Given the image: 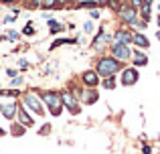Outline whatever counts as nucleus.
<instances>
[{
    "label": "nucleus",
    "instance_id": "f257e3e1",
    "mask_svg": "<svg viewBox=\"0 0 160 154\" xmlns=\"http://www.w3.org/2000/svg\"><path fill=\"white\" fill-rule=\"evenodd\" d=\"M120 69H122V63L113 57H102L95 65V73L102 77H113Z\"/></svg>",
    "mask_w": 160,
    "mask_h": 154
},
{
    "label": "nucleus",
    "instance_id": "f03ea898",
    "mask_svg": "<svg viewBox=\"0 0 160 154\" xmlns=\"http://www.w3.org/2000/svg\"><path fill=\"white\" fill-rule=\"evenodd\" d=\"M43 102L47 103V107L51 110L53 116H61V112H63V99H61V95H59V93L49 91V93L43 95Z\"/></svg>",
    "mask_w": 160,
    "mask_h": 154
},
{
    "label": "nucleus",
    "instance_id": "7ed1b4c3",
    "mask_svg": "<svg viewBox=\"0 0 160 154\" xmlns=\"http://www.w3.org/2000/svg\"><path fill=\"white\" fill-rule=\"evenodd\" d=\"M112 57L118 61H126L132 57V49L128 45H120V43H113L112 45Z\"/></svg>",
    "mask_w": 160,
    "mask_h": 154
},
{
    "label": "nucleus",
    "instance_id": "20e7f679",
    "mask_svg": "<svg viewBox=\"0 0 160 154\" xmlns=\"http://www.w3.org/2000/svg\"><path fill=\"white\" fill-rule=\"evenodd\" d=\"M118 12H120V18L124 20V22H128V24H136L138 22L136 8H132V6H122Z\"/></svg>",
    "mask_w": 160,
    "mask_h": 154
},
{
    "label": "nucleus",
    "instance_id": "39448f33",
    "mask_svg": "<svg viewBox=\"0 0 160 154\" xmlns=\"http://www.w3.org/2000/svg\"><path fill=\"white\" fill-rule=\"evenodd\" d=\"M24 103H27V106L31 107V110L35 112L37 116H43V114H45V110H43V103H41V99H37L32 93L24 95Z\"/></svg>",
    "mask_w": 160,
    "mask_h": 154
},
{
    "label": "nucleus",
    "instance_id": "423d86ee",
    "mask_svg": "<svg viewBox=\"0 0 160 154\" xmlns=\"http://www.w3.org/2000/svg\"><path fill=\"white\" fill-rule=\"evenodd\" d=\"M138 79H140V75H138L136 69L128 67V69H124V71H122V85H134Z\"/></svg>",
    "mask_w": 160,
    "mask_h": 154
},
{
    "label": "nucleus",
    "instance_id": "0eeeda50",
    "mask_svg": "<svg viewBox=\"0 0 160 154\" xmlns=\"http://www.w3.org/2000/svg\"><path fill=\"white\" fill-rule=\"evenodd\" d=\"M81 79H83V83H85L87 87H95L99 83V75L95 71H83Z\"/></svg>",
    "mask_w": 160,
    "mask_h": 154
},
{
    "label": "nucleus",
    "instance_id": "6e6552de",
    "mask_svg": "<svg viewBox=\"0 0 160 154\" xmlns=\"http://www.w3.org/2000/svg\"><path fill=\"white\" fill-rule=\"evenodd\" d=\"M132 45H136V47H140V49H148L150 41H148V37L142 35V32H134L132 35Z\"/></svg>",
    "mask_w": 160,
    "mask_h": 154
},
{
    "label": "nucleus",
    "instance_id": "1a4fd4ad",
    "mask_svg": "<svg viewBox=\"0 0 160 154\" xmlns=\"http://www.w3.org/2000/svg\"><path fill=\"white\" fill-rule=\"evenodd\" d=\"M132 61L136 67H144V65H148V57L144 55V53L140 51H132Z\"/></svg>",
    "mask_w": 160,
    "mask_h": 154
},
{
    "label": "nucleus",
    "instance_id": "9d476101",
    "mask_svg": "<svg viewBox=\"0 0 160 154\" xmlns=\"http://www.w3.org/2000/svg\"><path fill=\"white\" fill-rule=\"evenodd\" d=\"M116 43H120V45L132 43V35H130L128 31H118V32H116Z\"/></svg>",
    "mask_w": 160,
    "mask_h": 154
},
{
    "label": "nucleus",
    "instance_id": "9b49d317",
    "mask_svg": "<svg viewBox=\"0 0 160 154\" xmlns=\"http://www.w3.org/2000/svg\"><path fill=\"white\" fill-rule=\"evenodd\" d=\"M14 112H16L14 103H6V106H2V116H4V118L12 120V118H14Z\"/></svg>",
    "mask_w": 160,
    "mask_h": 154
},
{
    "label": "nucleus",
    "instance_id": "f8f14e48",
    "mask_svg": "<svg viewBox=\"0 0 160 154\" xmlns=\"http://www.w3.org/2000/svg\"><path fill=\"white\" fill-rule=\"evenodd\" d=\"M16 112H18V118L22 120V124H27V126H31V124H32V118H31V116L27 114V110H24V107H16Z\"/></svg>",
    "mask_w": 160,
    "mask_h": 154
},
{
    "label": "nucleus",
    "instance_id": "ddd939ff",
    "mask_svg": "<svg viewBox=\"0 0 160 154\" xmlns=\"http://www.w3.org/2000/svg\"><path fill=\"white\" fill-rule=\"evenodd\" d=\"M83 95H85V97H83V102H85V103H95V102H98V93H95L93 89H91V91H85Z\"/></svg>",
    "mask_w": 160,
    "mask_h": 154
},
{
    "label": "nucleus",
    "instance_id": "4468645a",
    "mask_svg": "<svg viewBox=\"0 0 160 154\" xmlns=\"http://www.w3.org/2000/svg\"><path fill=\"white\" fill-rule=\"evenodd\" d=\"M61 24H59V22H55V20H49V31H51L53 32V35H57V32H61Z\"/></svg>",
    "mask_w": 160,
    "mask_h": 154
},
{
    "label": "nucleus",
    "instance_id": "2eb2a0df",
    "mask_svg": "<svg viewBox=\"0 0 160 154\" xmlns=\"http://www.w3.org/2000/svg\"><path fill=\"white\" fill-rule=\"evenodd\" d=\"M41 6L43 8H55V6H59V4H57V0H43Z\"/></svg>",
    "mask_w": 160,
    "mask_h": 154
},
{
    "label": "nucleus",
    "instance_id": "dca6fc26",
    "mask_svg": "<svg viewBox=\"0 0 160 154\" xmlns=\"http://www.w3.org/2000/svg\"><path fill=\"white\" fill-rule=\"evenodd\" d=\"M103 87H106V89H113V87H116V79H113V77H108L106 81H103Z\"/></svg>",
    "mask_w": 160,
    "mask_h": 154
},
{
    "label": "nucleus",
    "instance_id": "f3484780",
    "mask_svg": "<svg viewBox=\"0 0 160 154\" xmlns=\"http://www.w3.org/2000/svg\"><path fill=\"white\" fill-rule=\"evenodd\" d=\"M83 28H85L83 32H87V35H91V32H93V24H91V22H85V24H83Z\"/></svg>",
    "mask_w": 160,
    "mask_h": 154
},
{
    "label": "nucleus",
    "instance_id": "a211bd4d",
    "mask_svg": "<svg viewBox=\"0 0 160 154\" xmlns=\"http://www.w3.org/2000/svg\"><path fill=\"white\" fill-rule=\"evenodd\" d=\"M12 134H14V136H20V134H24V128H22V126H14Z\"/></svg>",
    "mask_w": 160,
    "mask_h": 154
},
{
    "label": "nucleus",
    "instance_id": "6ab92c4d",
    "mask_svg": "<svg viewBox=\"0 0 160 154\" xmlns=\"http://www.w3.org/2000/svg\"><path fill=\"white\" fill-rule=\"evenodd\" d=\"M32 32H35V31H32V24H27V28H24V35H32Z\"/></svg>",
    "mask_w": 160,
    "mask_h": 154
},
{
    "label": "nucleus",
    "instance_id": "aec40b11",
    "mask_svg": "<svg viewBox=\"0 0 160 154\" xmlns=\"http://www.w3.org/2000/svg\"><path fill=\"white\" fill-rule=\"evenodd\" d=\"M89 14H91V18H99V10H95V8L89 12Z\"/></svg>",
    "mask_w": 160,
    "mask_h": 154
},
{
    "label": "nucleus",
    "instance_id": "412c9836",
    "mask_svg": "<svg viewBox=\"0 0 160 154\" xmlns=\"http://www.w3.org/2000/svg\"><path fill=\"white\" fill-rule=\"evenodd\" d=\"M12 85H14V87L18 85V87H20V85H22V79H20V77H18V79H14V81H12Z\"/></svg>",
    "mask_w": 160,
    "mask_h": 154
},
{
    "label": "nucleus",
    "instance_id": "4be33fe9",
    "mask_svg": "<svg viewBox=\"0 0 160 154\" xmlns=\"http://www.w3.org/2000/svg\"><path fill=\"white\" fill-rule=\"evenodd\" d=\"M8 37H10V39H18V32H16V31H10V35H8Z\"/></svg>",
    "mask_w": 160,
    "mask_h": 154
},
{
    "label": "nucleus",
    "instance_id": "5701e85b",
    "mask_svg": "<svg viewBox=\"0 0 160 154\" xmlns=\"http://www.w3.org/2000/svg\"><path fill=\"white\" fill-rule=\"evenodd\" d=\"M63 2H67V0H57V4H59V6H61V4H63Z\"/></svg>",
    "mask_w": 160,
    "mask_h": 154
},
{
    "label": "nucleus",
    "instance_id": "b1692460",
    "mask_svg": "<svg viewBox=\"0 0 160 154\" xmlns=\"http://www.w3.org/2000/svg\"><path fill=\"white\" fill-rule=\"evenodd\" d=\"M2 2H6V4H10V2H14V0H2Z\"/></svg>",
    "mask_w": 160,
    "mask_h": 154
},
{
    "label": "nucleus",
    "instance_id": "393cba45",
    "mask_svg": "<svg viewBox=\"0 0 160 154\" xmlns=\"http://www.w3.org/2000/svg\"><path fill=\"white\" fill-rule=\"evenodd\" d=\"M156 39H158V41H160V31H156Z\"/></svg>",
    "mask_w": 160,
    "mask_h": 154
},
{
    "label": "nucleus",
    "instance_id": "a878e982",
    "mask_svg": "<svg viewBox=\"0 0 160 154\" xmlns=\"http://www.w3.org/2000/svg\"><path fill=\"white\" fill-rule=\"evenodd\" d=\"M156 22H158V27H160V16H158V20H156Z\"/></svg>",
    "mask_w": 160,
    "mask_h": 154
},
{
    "label": "nucleus",
    "instance_id": "bb28decb",
    "mask_svg": "<svg viewBox=\"0 0 160 154\" xmlns=\"http://www.w3.org/2000/svg\"><path fill=\"white\" fill-rule=\"evenodd\" d=\"M158 10H160V2H158Z\"/></svg>",
    "mask_w": 160,
    "mask_h": 154
}]
</instances>
